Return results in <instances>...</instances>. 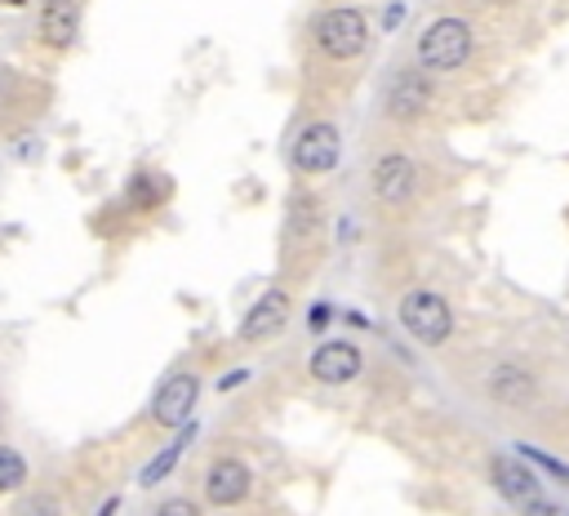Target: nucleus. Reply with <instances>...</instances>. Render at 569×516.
Here are the masks:
<instances>
[{
  "label": "nucleus",
  "instance_id": "6",
  "mask_svg": "<svg viewBox=\"0 0 569 516\" xmlns=\"http://www.w3.org/2000/svg\"><path fill=\"white\" fill-rule=\"evenodd\" d=\"M360 365H365L360 347H356V343H342V338H329V343H320V347L311 351V360H307L311 378H316V383H329V387H342V383H351V378L360 374Z\"/></svg>",
  "mask_w": 569,
  "mask_h": 516
},
{
  "label": "nucleus",
  "instance_id": "4",
  "mask_svg": "<svg viewBox=\"0 0 569 516\" xmlns=\"http://www.w3.org/2000/svg\"><path fill=\"white\" fill-rule=\"evenodd\" d=\"M338 156H342V138H338V129H333L329 120H311V125L293 138V147H289V165H293L298 173H307V178L329 173V169L338 165Z\"/></svg>",
  "mask_w": 569,
  "mask_h": 516
},
{
  "label": "nucleus",
  "instance_id": "25",
  "mask_svg": "<svg viewBox=\"0 0 569 516\" xmlns=\"http://www.w3.org/2000/svg\"><path fill=\"white\" fill-rule=\"evenodd\" d=\"M4 4H27V0H4Z\"/></svg>",
  "mask_w": 569,
  "mask_h": 516
},
{
  "label": "nucleus",
  "instance_id": "7",
  "mask_svg": "<svg viewBox=\"0 0 569 516\" xmlns=\"http://www.w3.org/2000/svg\"><path fill=\"white\" fill-rule=\"evenodd\" d=\"M413 187H418V169H413L409 156L387 151V156L373 160V196L382 205H405L413 196Z\"/></svg>",
  "mask_w": 569,
  "mask_h": 516
},
{
  "label": "nucleus",
  "instance_id": "13",
  "mask_svg": "<svg viewBox=\"0 0 569 516\" xmlns=\"http://www.w3.org/2000/svg\"><path fill=\"white\" fill-rule=\"evenodd\" d=\"M489 391L502 405H529L533 400V378L525 369H516V365H498L493 378H489Z\"/></svg>",
  "mask_w": 569,
  "mask_h": 516
},
{
  "label": "nucleus",
  "instance_id": "15",
  "mask_svg": "<svg viewBox=\"0 0 569 516\" xmlns=\"http://www.w3.org/2000/svg\"><path fill=\"white\" fill-rule=\"evenodd\" d=\"M27 485V458L13 445H0V494H13Z\"/></svg>",
  "mask_w": 569,
  "mask_h": 516
},
{
  "label": "nucleus",
  "instance_id": "19",
  "mask_svg": "<svg viewBox=\"0 0 569 516\" xmlns=\"http://www.w3.org/2000/svg\"><path fill=\"white\" fill-rule=\"evenodd\" d=\"M156 516H200V507H196V503H187V498H169V503H160V507H156Z\"/></svg>",
  "mask_w": 569,
  "mask_h": 516
},
{
  "label": "nucleus",
  "instance_id": "17",
  "mask_svg": "<svg viewBox=\"0 0 569 516\" xmlns=\"http://www.w3.org/2000/svg\"><path fill=\"white\" fill-rule=\"evenodd\" d=\"M13 516H62V507H58V498L53 494H27L18 507H13Z\"/></svg>",
  "mask_w": 569,
  "mask_h": 516
},
{
  "label": "nucleus",
  "instance_id": "21",
  "mask_svg": "<svg viewBox=\"0 0 569 516\" xmlns=\"http://www.w3.org/2000/svg\"><path fill=\"white\" fill-rule=\"evenodd\" d=\"M525 516H560V507H556V503H542V498H538L533 507H525Z\"/></svg>",
  "mask_w": 569,
  "mask_h": 516
},
{
  "label": "nucleus",
  "instance_id": "22",
  "mask_svg": "<svg viewBox=\"0 0 569 516\" xmlns=\"http://www.w3.org/2000/svg\"><path fill=\"white\" fill-rule=\"evenodd\" d=\"M400 18H405V9H400V4H391V9H387V13H382V22H387V27H396V22H400Z\"/></svg>",
  "mask_w": 569,
  "mask_h": 516
},
{
  "label": "nucleus",
  "instance_id": "1",
  "mask_svg": "<svg viewBox=\"0 0 569 516\" xmlns=\"http://www.w3.org/2000/svg\"><path fill=\"white\" fill-rule=\"evenodd\" d=\"M471 58V27L462 18H436L418 36V62L427 71H453Z\"/></svg>",
  "mask_w": 569,
  "mask_h": 516
},
{
  "label": "nucleus",
  "instance_id": "23",
  "mask_svg": "<svg viewBox=\"0 0 569 516\" xmlns=\"http://www.w3.org/2000/svg\"><path fill=\"white\" fill-rule=\"evenodd\" d=\"M244 378H249V369H236V374H227L218 387H236V383H244Z\"/></svg>",
  "mask_w": 569,
  "mask_h": 516
},
{
  "label": "nucleus",
  "instance_id": "5",
  "mask_svg": "<svg viewBox=\"0 0 569 516\" xmlns=\"http://www.w3.org/2000/svg\"><path fill=\"white\" fill-rule=\"evenodd\" d=\"M196 400H200V378L187 374V369H182V374H169V378L160 383L156 400H151V423H156V427H182V423L191 418Z\"/></svg>",
  "mask_w": 569,
  "mask_h": 516
},
{
  "label": "nucleus",
  "instance_id": "12",
  "mask_svg": "<svg viewBox=\"0 0 569 516\" xmlns=\"http://www.w3.org/2000/svg\"><path fill=\"white\" fill-rule=\"evenodd\" d=\"M80 31V0H44L40 9V40L49 49H67Z\"/></svg>",
  "mask_w": 569,
  "mask_h": 516
},
{
  "label": "nucleus",
  "instance_id": "8",
  "mask_svg": "<svg viewBox=\"0 0 569 516\" xmlns=\"http://www.w3.org/2000/svg\"><path fill=\"white\" fill-rule=\"evenodd\" d=\"M284 320H289V294H284V289H267V294L244 311L240 338H244V343H262V338L280 334Z\"/></svg>",
  "mask_w": 569,
  "mask_h": 516
},
{
  "label": "nucleus",
  "instance_id": "10",
  "mask_svg": "<svg viewBox=\"0 0 569 516\" xmlns=\"http://www.w3.org/2000/svg\"><path fill=\"white\" fill-rule=\"evenodd\" d=\"M493 485H498V494H502L511 507H533V503L542 498L538 476H533V472H529L520 458H511V454L493 458Z\"/></svg>",
  "mask_w": 569,
  "mask_h": 516
},
{
  "label": "nucleus",
  "instance_id": "11",
  "mask_svg": "<svg viewBox=\"0 0 569 516\" xmlns=\"http://www.w3.org/2000/svg\"><path fill=\"white\" fill-rule=\"evenodd\" d=\"M427 102H431V80L422 71H405V76H396V85L387 93V116L391 120H418L427 111Z\"/></svg>",
  "mask_w": 569,
  "mask_h": 516
},
{
  "label": "nucleus",
  "instance_id": "16",
  "mask_svg": "<svg viewBox=\"0 0 569 516\" xmlns=\"http://www.w3.org/2000/svg\"><path fill=\"white\" fill-rule=\"evenodd\" d=\"M284 222H289V236H307V231L320 222L316 200H311V196H293V200H289V218H284Z\"/></svg>",
  "mask_w": 569,
  "mask_h": 516
},
{
  "label": "nucleus",
  "instance_id": "14",
  "mask_svg": "<svg viewBox=\"0 0 569 516\" xmlns=\"http://www.w3.org/2000/svg\"><path fill=\"white\" fill-rule=\"evenodd\" d=\"M191 436H196V427H187V423H182V431H178V440H173V445H164V449H160V454H156V458H151V463H147V467L138 472V485H142V489H151V485H160V480H169V472H173V467H178V458L187 454V445H191Z\"/></svg>",
  "mask_w": 569,
  "mask_h": 516
},
{
  "label": "nucleus",
  "instance_id": "3",
  "mask_svg": "<svg viewBox=\"0 0 569 516\" xmlns=\"http://www.w3.org/2000/svg\"><path fill=\"white\" fill-rule=\"evenodd\" d=\"M316 44H320L329 58H338V62L356 58V53L369 44L365 9H356V4H333V9L316 22Z\"/></svg>",
  "mask_w": 569,
  "mask_h": 516
},
{
  "label": "nucleus",
  "instance_id": "24",
  "mask_svg": "<svg viewBox=\"0 0 569 516\" xmlns=\"http://www.w3.org/2000/svg\"><path fill=\"white\" fill-rule=\"evenodd\" d=\"M116 507H120V498H107V503H102V512H98V516H116Z\"/></svg>",
  "mask_w": 569,
  "mask_h": 516
},
{
  "label": "nucleus",
  "instance_id": "20",
  "mask_svg": "<svg viewBox=\"0 0 569 516\" xmlns=\"http://www.w3.org/2000/svg\"><path fill=\"white\" fill-rule=\"evenodd\" d=\"M329 316H333V311H329V302H316V307L307 311V325H311V334H320V329L329 325Z\"/></svg>",
  "mask_w": 569,
  "mask_h": 516
},
{
  "label": "nucleus",
  "instance_id": "2",
  "mask_svg": "<svg viewBox=\"0 0 569 516\" xmlns=\"http://www.w3.org/2000/svg\"><path fill=\"white\" fill-rule=\"evenodd\" d=\"M400 325L422 343V347H440L453 334V311L436 289H409L400 298Z\"/></svg>",
  "mask_w": 569,
  "mask_h": 516
},
{
  "label": "nucleus",
  "instance_id": "9",
  "mask_svg": "<svg viewBox=\"0 0 569 516\" xmlns=\"http://www.w3.org/2000/svg\"><path fill=\"white\" fill-rule=\"evenodd\" d=\"M249 485H253V476H249V467L240 458H218L209 467V476H204V498L213 507H231V503H240L249 494Z\"/></svg>",
  "mask_w": 569,
  "mask_h": 516
},
{
  "label": "nucleus",
  "instance_id": "18",
  "mask_svg": "<svg viewBox=\"0 0 569 516\" xmlns=\"http://www.w3.org/2000/svg\"><path fill=\"white\" fill-rule=\"evenodd\" d=\"M520 458H529V463H538L542 472H551L556 480H565V485H569V467H565L560 458H551V454H542V449H529V445L520 449Z\"/></svg>",
  "mask_w": 569,
  "mask_h": 516
}]
</instances>
